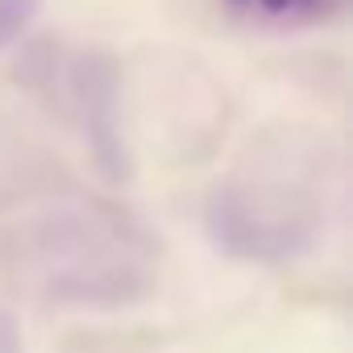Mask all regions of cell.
Returning a JSON list of instances; mask_svg holds the SVG:
<instances>
[{
    "label": "cell",
    "mask_w": 353,
    "mask_h": 353,
    "mask_svg": "<svg viewBox=\"0 0 353 353\" xmlns=\"http://www.w3.org/2000/svg\"><path fill=\"white\" fill-rule=\"evenodd\" d=\"M0 353H21V328L5 307H0Z\"/></svg>",
    "instance_id": "obj_6"
},
{
    "label": "cell",
    "mask_w": 353,
    "mask_h": 353,
    "mask_svg": "<svg viewBox=\"0 0 353 353\" xmlns=\"http://www.w3.org/2000/svg\"><path fill=\"white\" fill-rule=\"evenodd\" d=\"M229 5L241 13L266 17V21H295V17H312L328 0H229Z\"/></svg>",
    "instance_id": "obj_5"
},
{
    "label": "cell",
    "mask_w": 353,
    "mask_h": 353,
    "mask_svg": "<svg viewBox=\"0 0 353 353\" xmlns=\"http://www.w3.org/2000/svg\"><path fill=\"white\" fill-rule=\"evenodd\" d=\"M42 0H0V54L13 50L38 21Z\"/></svg>",
    "instance_id": "obj_4"
},
{
    "label": "cell",
    "mask_w": 353,
    "mask_h": 353,
    "mask_svg": "<svg viewBox=\"0 0 353 353\" xmlns=\"http://www.w3.org/2000/svg\"><path fill=\"white\" fill-rule=\"evenodd\" d=\"M21 262L38 291L67 307H121L150 287L141 233L100 204H71L21 237Z\"/></svg>",
    "instance_id": "obj_2"
},
{
    "label": "cell",
    "mask_w": 353,
    "mask_h": 353,
    "mask_svg": "<svg viewBox=\"0 0 353 353\" xmlns=\"http://www.w3.org/2000/svg\"><path fill=\"white\" fill-rule=\"evenodd\" d=\"M328 179L324 145L307 137L279 133L250 141L212 188V241L233 258L266 266L307 254L328 216Z\"/></svg>",
    "instance_id": "obj_1"
},
{
    "label": "cell",
    "mask_w": 353,
    "mask_h": 353,
    "mask_svg": "<svg viewBox=\"0 0 353 353\" xmlns=\"http://www.w3.org/2000/svg\"><path fill=\"white\" fill-rule=\"evenodd\" d=\"M34 83L42 88L46 100L59 104V112L67 121H75L83 129V137L96 145V158L104 166H112V174H117L121 137H117V75H112V67L83 50H50V63L38 67Z\"/></svg>",
    "instance_id": "obj_3"
}]
</instances>
